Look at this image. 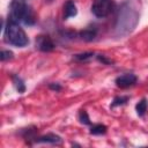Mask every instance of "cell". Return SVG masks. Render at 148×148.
Instances as JSON below:
<instances>
[{"instance_id":"cell-16","label":"cell","mask_w":148,"mask_h":148,"mask_svg":"<svg viewBox=\"0 0 148 148\" xmlns=\"http://www.w3.org/2000/svg\"><path fill=\"white\" fill-rule=\"evenodd\" d=\"M126 101H127V97H117V98H114L112 105H120V104L126 103Z\"/></svg>"},{"instance_id":"cell-13","label":"cell","mask_w":148,"mask_h":148,"mask_svg":"<svg viewBox=\"0 0 148 148\" xmlns=\"http://www.w3.org/2000/svg\"><path fill=\"white\" fill-rule=\"evenodd\" d=\"M13 81H14V84H15V87H16V89H17L18 92H23V91L25 90V86H24L23 81H22L18 76L14 75V76H13Z\"/></svg>"},{"instance_id":"cell-12","label":"cell","mask_w":148,"mask_h":148,"mask_svg":"<svg viewBox=\"0 0 148 148\" xmlns=\"http://www.w3.org/2000/svg\"><path fill=\"white\" fill-rule=\"evenodd\" d=\"M136 112H138V114L139 116H143L145 113H146V111H147V101L143 98V99H141L138 104H136Z\"/></svg>"},{"instance_id":"cell-1","label":"cell","mask_w":148,"mask_h":148,"mask_svg":"<svg viewBox=\"0 0 148 148\" xmlns=\"http://www.w3.org/2000/svg\"><path fill=\"white\" fill-rule=\"evenodd\" d=\"M138 22H139V12L135 5L132 3L131 1H124L118 9V14L116 18V25H114L116 35L120 37L128 35L131 31L134 30Z\"/></svg>"},{"instance_id":"cell-4","label":"cell","mask_w":148,"mask_h":148,"mask_svg":"<svg viewBox=\"0 0 148 148\" xmlns=\"http://www.w3.org/2000/svg\"><path fill=\"white\" fill-rule=\"evenodd\" d=\"M113 1L112 0H94L91 5V12L96 17H105L113 10Z\"/></svg>"},{"instance_id":"cell-8","label":"cell","mask_w":148,"mask_h":148,"mask_svg":"<svg viewBox=\"0 0 148 148\" xmlns=\"http://www.w3.org/2000/svg\"><path fill=\"white\" fill-rule=\"evenodd\" d=\"M96 35H97V30H96V28H94V27L86 28V29H83V30H81V31L79 32L80 39H82V40H84V42H90V40H92V39L96 37Z\"/></svg>"},{"instance_id":"cell-7","label":"cell","mask_w":148,"mask_h":148,"mask_svg":"<svg viewBox=\"0 0 148 148\" xmlns=\"http://www.w3.org/2000/svg\"><path fill=\"white\" fill-rule=\"evenodd\" d=\"M37 143H51V145H60L62 142V139L57 135V134H46V135H43L40 138H37L35 140Z\"/></svg>"},{"instance_id":"cell-6","label":"cell","mask_w":148,"mask_h":148,"mask_svg":"<svg viewBox=\"0 0 148 148\" xmlns=\"http://www.w3.org/2000/svg\"><path fill=\"white\" fill-rule=\"evenodd\" d=\"M136 83V76L132 73H127V74H123L120 76H118L116 79V84L117 87L121 88V89H126L130 88L132 86H134Z\"/></svg>"},{"instance_id":"cell-18","label":"cell","mask_w":148,"mask_h":148,"mask_svg":"<svg viewBox=\"0 0 148 148\" xmlns=\"http://www.w3.org/2000/svg\"><path fill=\"white\" fill-rule=\"evenodd\" d=\"M23 1H25V0H23Z\"/></svg>"},{"instance_id":"cell-14","label":"cell","mask_w":148,"mask_h":148,"mask_svg":"<svg viewBox=\"0 0 148 148\" xmlns=\"http://www.w3.org/2000/svg\"><path fill=\"white\" fill-rule=\"evenodd\" d=\"M13 52L12 51H8V50H2L1 53H0V59L1 61H7V60H10L13 59Z\"/></svg>"},{"instance_id":"cell-9","label":"cell","mask_w":148,"mask_h":148,"mask_svg":"<svg viewBox=\"0 0 148 148\" xmlns=\"http://www.w3.org/2000/svg\"><path fill=\"white\" fill-rule=\"evenodd\" d=\"M76 13H77V10H76L75 3L72 0H68L64 6V16H65V18L73 17V16L76 15Z\"/></svg>"},{"instance_id":"cell-11","label":"cell","mask_w":148,"mask_h":148,"mask_svg":"<svg viewBox=\"0 0 148 148\" xmlns=\"http://www.w3.org/2000/svg\"><path fill=\"white\" fill-rule=\"evenodd\" d=\"M105 132H106V127L102 124L92 125L91 128H90V133L94 134V135H101V134H104Z\"/></svg>"},{"instance_id":"cell-5","label":"cell","mask_w":148,"mask_h":148,"mask_svg":"<svg viewBox=\"0 0 148 148\" xmlns=\"http://www.w3.org/2000/svg\"><path fill=\"white\" fill-rule=\"evenodd\" d=\"M36 47L42 52H51L54 50L56 45L49 36L40 35L36 38Z\"/></svg>"},{"instance_id":"cell-3","label":"cell","mask_w":148,"mask_h":148,"mask_svg":"<svg viewBox=\"0 0 148 148\" xmlns=\"http://www.w3.org/2000/svg\"><path fill=\"white\" fill-rule=\"evenodd\" d=\"M5 37H6V42L17 46V47H23L25 45H28L29 39L27 34L24 32V30L20 27V24L15 21H13L12 18L8 21L6 28H5Z\"/></svg>"},{"instance_id":"cell-17","label":"cell","mask_w":148,"mask_h":148,"mask_svg":"<svg viewBox=\"0 0 148 148\" xmlns=\"http://www.w3.org/2000/svg\"><path fill=\"white\" fill-rule=\"evenodd\" d=\"M50 88L53 89V90H60L61 89V87L59 84H50Z\"/></svg>"},{"instance_id":"cell-2","label":"cell","mask_w":148,"mask_h":148,"mask_svg":"<svg viewBox=\"0 0 148 148\" xmlns=\"http://www.w3.org/2000/svg\"><path fill=\"white\" fill-rule=\"evenodd\" d=\"M10 18L17 23L31 25L35 23L32 9L23 0H13L10 5Z\"/></svg>"},{"instance_id":"cell-15","label":"cell","mask_w":148,"mask_h":148,"mask_svg":"<svg viewBox=\"0 0 148 148\" xmlns=\"http://www.w3.org/2000/svg\"><path fill=\"white\" fill-rule=\"evenodd\" d=\"M79 119H80V121H81L82 124H86V125L90 124V120H89L88 113H87L84 110H82V111L80 112V114H79Z\"/></svg>"},{"instance_id":"cell-10","label":"cell","mask_w":148,"mask_h":148,"mask_svg":"<svg viewBox=\"0 0 148 148\" xmlns=\"http://www.w3.org/2000/svg\"><path fill=\"white\" fill-rule=\"evenodd\" d=\"M94 53L92 52H84V53H80V54H75L74 56V60H76V61H88V60H90V59H92L94 58Z\"/></svg>"}]
</instances>
